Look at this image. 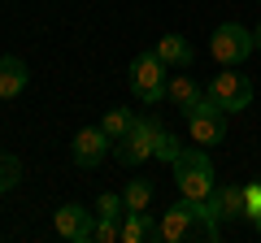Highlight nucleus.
Instances as JSON below:
<instances>
[{
	"label": "nucleus",
	"mask_w": 261,
	"mask_h": 243,
	"mask_svg": "<svg viewBox=\"0 0 261 243\" xmlns=\"http://www.w3.org/2000/svg\"><path fill=\"white\" fill-rule=\"evenodd\" d=\"M252 39H257V48H261V26H257V31H252Z\"/></svg>",
	"instance_id": "obj_22"
},
{
	"label": "nucleus",
	"mask_w": 261,
	"mask_h": 243,
	"mask_svg": "<svg viewBox=\"0 0 261 243\" xmlns=\"http://www.w3.org/2000/svg\"><path fill=\"white\" fill-rule=\"evenodd\" d=\"M178 152H183V139H178V135H170V131H161L157 152H152V157H161V161H170V165H174V157H178Z\"/></svg>",
	"instance_id": "obj_19"
},
{
	"label": "nucleus",
	"mask_w": 261,
	"mask_h": 243,
	"mask_svg": "<svg viewBox=\"0 0 261 243\" xmlns=\"http://www.w3.org/2000/svg\"><path fill=\"white\" fill-rule=\"evenodd\" d=\"M244 217H248V222H257V217H261V178L244 187Z\"/></svg>",
	"instance_id": "obj_20"
},
{
	"label": "nucleus",
	"mask_w": 261,
	"mask_h": 243,
	"mask_svg": "<svg viewBox=\"0 0 261 243\" xmlns=\"http://www.w3.org/2000/svg\"><path fill=\"white\" fill-rule=\"evenodd\" d=\"M31 83V70L22 56H0V100H13V96H22Z\"/></svg>",
	"instance_id": "obj_10"
},
{
	"label": "nucleus",
	"mask_w": 261,
	"mask_h": 243,
	"mask_svg": "<svg viewBox=\"0 0 261 243\" xmlns=\"http://www.w3.org/2000/svg\"><path fill=\"white\" fill-rule=\"evenodd\" d=\"M152 52H157V56H161V61H166L170 70H187V66H192V61H196L192 44H187L183 35H174V31H170V35H161Z\"/></svg>",
	"instance_id": "obj_12"
},
{
	"label": "nucleus",
	"mask_w": 261,
	"mask_h": 243,
	"mask_svg": "<svg viewBox=\"0 0 261 243\" xmlns=\"http://www.w3.org/2000/svg\"><path fill=\"white\" fill-rule=\"evenodd\" d=\"M183 122H187L192 143H200V148H218V143L226 139V113L218 109L209 96H200L192 109H183Z\"/></svg>",
	"instance_id": "obj_5"
},
{
	"label": "nucleus",
	"mask_w": 261,
	"mask_h": 243,
	"mask_svg": "<svg viewBox=\"0 0 261 243\" xmlns=\"http://www.w3.org/2000/svg\"><path fill=\"white\" fill-rule=\"evenodd\" d=\"M222 234V217H218L214 200L196 204V200H178L161 213V239L183 243V239H218Z\"/></svg>",
	"instance_id": "obj_1"
},
{
	"label": "nucleus",
	"mask_w": 261,
	"mask_h": 243,
	"mask_svg": "<svg viewBox=\"0 0 261 243\" xmlns=\"http://www.w3.org/2000/svg\"><path fill=\"white\" fill-rule=\"evenodd\" d=\"M166 61H161L157 52H140L135 61H130V70H126V87H130V96L140 104H161L166 100V83H170V74H166Z\"/></svg>",
	"instance_id": "obj_3"
},
{
	"label": "nucleus",
	"mask_w": 261,
	"mask_h": 243,
	"mask_svg": "<svg viewBox=\"0 0 261 243\" xmlns=\"http://www.w3.org/2000/svg\"><path fill=\"white\" fill-rule=\"evenodd\" d=\"M96 213H100V217H109V213H126V200H122L118 191H105V196L96 200Z\"/></svg>",
	"instance_id": "obj_21"
},
{
	"label": "nucleus",
	"mask_w": 261,
	"mask_h": 243,
	"mask_svg": "<svg viewBox=\"0 0 261 243\" xmlns=\"http://www.w3.org/2000/svg\"><path fill=\"white\" fill-rule=\"evenodd\" d=\"M122 200H126V208H148L152 204V183L148 178H130L126 191H122Z\"/></svg>",
	"instance_id": "obj_16"
},
{
	"label": "nucleus",
	"mask_w": 261,
	"mask_h": 243,
	"mask_svg": "<svg viewBox=\"0 0 261 243\" xmlns=\"http://www.w3.org/2000/svg\"><path fill=\"white\" fill-rule=\"evenodd\" d=\"M214 208L222 222H235V217H244V187L240 183H226V187L214 191Z\"/></svg>",
	"instance_id": "obj_13"
},
{
	"label": "nucleus",
	"mask_w": 261,
	"mask_h": 243,
	"mask_svg": "<svg viewBox=\"0 0 261 243\" xmlns=\"http://www.w3.org/2000/svg\"><path fill=\"white\" fill-rule=\"evenodd\" d=\"M252 226H257V234H261V217H257V222H252Z\"/></svg>",
	"instance_id": "obj_23"
},
{
	"label": "nucleus",
	"mask_w": 261,
	"mask_h": 243,
	"mask_svg": "<svg viewBox=\"0 0 261 243\" xmlns=\"http://www.w3.org/2000/svg\"><path fill=\"white\" fill-rule=\"evenodd\" d=\"M113 139L105 135V126H83V131L74 135V165L79 169H96L105 157H109Z\"/></svg>",
	"instance_id": "obj_9"
},
{
	"label": "nucleus",
	"mask_w": 261,
	"mask_h": 243,
	"mask_svg": "<svg viewBox=\"0 0 261 243\" xmlns=\"http://www.w3.org/2000/svg\"><path fill=\"white\" fill-rule=\"evenodd\" d=\"M157 139H161V122L157 117H135V126L113 143V157H118V165L135 169V165H144V161L157 152Z\"/></svg>",
	"instance_id": "obj_4"
},
{
	"label": "nucleus",
	"mask_w": 261,
	"mask_h": 243,
	"mask_svg": "<svg viewBox=\"0 0 261 243\" xmlns=\"http://www.w3.org/2000/svg\"><path fill=\"white\" fill-rule=\"evenodd\" d=\"M252 48H257V39H252V31L240 26V22H222V26L214 31V39H209V52H214L218 66H244L252 56Z\"/></svg>",
	"instance_id": "obj_7"
},
{
	"label": "nucleus",
	"mask_w": 261,
	"mask_h": 243,
	"mask_svg": "<svg viewBox=\"0 0 261 243\" xmlns=\"http://www.w3.org/2000/svg\"><path fill=\"white\" fill-rule=\"evenodd\" d=\"M53 226H57V234L70 239V243L96 239V213H92V208H83V204H61L53 213Z\"/></svg>",
	"instance_id": "obj_8"
},
{
	"label": "nucleus",
	"mask_w": 261,
	"mask_h": 243,
	"mask_svg": "<svg viewBox=\"0 0 261 243\" xmlns=\"http://www.w3.org/2000/svg\"><path fill=\"white\" fill-rule=\"evenodd\" d=\"M200 96H205V92H200V87H196L187 74H170V83H166V100H174L178 109H192Z\"/></svg>",
	"instance_id": "obj_14"
},
{
	"label": "nucleus",
	"mask_w": 261,
	"mask_h": 243,
	"mask_svg": "<svg viewBox=\"0 0 261 243\" xmlns=\"http://www.w3.org/2000/svg\"><path fill=\"white\" fill-rule=\"evenodd\" d=\"M18 183H22V161L0 148V191H13Z\"/></svg>",
	"instance_id": "obj_17"
},
{
	"label": "nucleus",
	"mask_w": 261,
	"mask_h": 243,
	"mask_svg": "<svg viewBox=\"0 0 261 243\" xmlns=\"http://www.w3.org/2000/svg\"><path fill=\"white\" fill-rule=\"evenodd\" d=\"M144 239H161V222H152L148 208H126V217H122V243H144Z\"/></svg>",
	"instance_id": "obj_11"
},
{
	"label": "nucleus",
	"mask_w": 261,
	"mask_h": 243,
	"mask_svg": "<svg viewBox=\"0 0 261 243\" xmlns=\"http://www.w3.org/2000/svg\"><path fill=\"white\" fill-rule=\"evenodd\" d=\"M174 187L183 200H196V204H205L214 200L218 183H214V161H209V148H183L174 157Z\"/></svg>",
	"instance_id": "obj_2"
},
{
	"label": "nucleus",
	"mask_w": 261,
	"mask_h": 243,
	"mask_svg": "<svg viewBox=\"0 0 261 243\" xmlns=\"http://www.w3.org/2000/svg\"><path fill=\"white\" fill-rule=\"evenodd\" d=\"M205 96H209L222 113H244V109L252 104V78L240 74V66H226L222 74H214V83H209Z\"/></svg>",
	"instance_id": "obj_6"
},
{
	"label": "nucleus",
	"mask_w": 261,
	"mask_h": 243,
	"mask_svg": "<svg viewBox=\"0 0 261 243\" xmlns=\"http://www.w3.org/2000/svg\"><path fill=\"white\" fill-rule=\"evenodd\" d=\"M122 217L126 213H109V217L96 213V239L100 243H122Z\"/></svg>",
	"instance_id": "obj_18"
},
{
	"label": "nucleus",
	"mask_w": 261,
	"mask_h": 243,
	"mask_svg": "<svg viewBox=\"0 0 261 243\" xmlns=\"http://www.w3.org/2000/svg\"><path fill=\"white\" fill-rule=\"evenodd\" d=\"M100 126H105V135H109V139L118 143L122 135H126L130 126H135V113H130V109H122V104H113V109L100 117Z\"/></svg>",
	"instance_id": "obj_15"
}]
</instances>
